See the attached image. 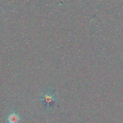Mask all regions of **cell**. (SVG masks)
I'll return each mask as SVG.
<instances>
[{
	"mask_svg": "<svg viewBox=\"0 0 123 123\" xmlns=\"http://www.w3.org/2000/svg\"><path fill=\"white\" fill-rule=\"evenodd\" d=\"M40 101L48 111L52 109L58 102L56 90L50 86L46 88L43 91L40 98Z\"/></svg>",
	"mask_w": 123,
	"mask_h": 123,
	"instance_id": "6da1fadb",
	"label": "cell"
},
{
	"mask_svg": "<svg viewBox=\"0 0 123 123\" xmlns=\"http://www.w3.org/2000/svg\"><path fill=\"white\" fill-rule=\"evenodd\" d=\"M19 121V117L15 114H12L8 117V121L10 123H18Z\"/></svg>",
	"mask_w": 123,
	"mask_h": 123,
	"instance_id": "7a4b0ae2",
	"label": "cell"
}]
</instances>
